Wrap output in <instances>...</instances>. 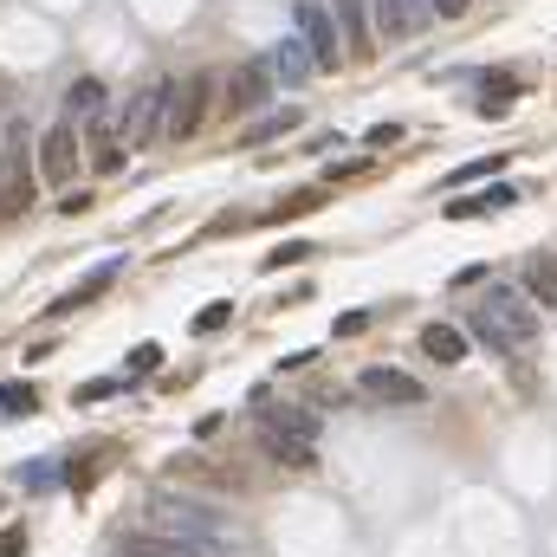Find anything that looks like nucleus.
<instances>
[{"instance_id":"1","label":"nucleus","mask_w":557,"mask_h":557,"mask_svg":"<svg viewBox=\"0 0 557 557\" xmlns=\"http://www.w3.org/2000/svg\"><path fill=\"white\" fill-rule=\"evenodd\" d=\"M473 337H480L486 350H499V357H519V350H532L538 318H532V298H525V285H493V292L480 298V311H473Z\"/></svg>"},{"instance_id":"2","label":"nucleus","mask_w":557,"mask_h":557,"mask_svg":"<svg viewBox=\"0 0 557 557\" xmlns=\"http://www.w3.org/2000/svg\"><path fill=\"white\" fill-rule=\"evenodd\" d=\"M149 519L162 525V532H182V538H195V545H214L221 538V512L214 506H201V499H188V493H162V486H149Z\"/></svg>"},{"instance_id":"3","label":"nucleus","mask_w":557,"mask_h":557,"mask_svg":"<svg viewBox=\"0 0 557 557\" xmlns=\"http://www.w3.org/2000/svg\"><path fill=\"white\" fill-rule=\"evenodd\" d=\"M298 39L311 46V59H318V72H337V65H350L344 59V33H337V13H331V0H298Z\"/></svg>"},{"instance_id":"4","label":"nucleus","mask_w":557,"mask_h":557,"mask_svg":"<svg viewBox=\"0 0 557 557\" xmlns=\"http://www.w3.org/2000/svg\"><path fill=\"white\" fill-rule=\"evenodd\" d=\"M169 98H175V85H137V91H130V104L117 111V143L137 149V143L156 137V130H162V111H169Z\"/></svg>"},{"instance_id":"5","label":"nucleus","mask_w":557,"mask_h":557,"mask_svg":"<svg viewBox=\"0 0 557 557\" xmlns=\"http://www.w3.org/2000/svg\"><path fill=\"white\" fill-rule=\"evenodd\" d=\"M208 104H214V72H188L182 85H175V98H169V137L175 143L195 137V130L208 124Z\"/></svg>"},{"instance_id":"6","label":"nucleus","mask_w":557,"mask_h":557,"mask_svg":"<svg viewBox=\"0 0 557 557\" xmlns=\"http://www.w3.org/2000/svg\"><path fill=\"white\" fill-rule=\"evenodd\" d=\"M33 169H39V182H46V188H65V182H72V175H78V130H72V124L39 130Z\"/></svg>"},{"instance_id":"7","label":"nucleus","mask_w":557,"mask_h":557,"mask_svg":"<svg viewBox=\"0 0 557 557\" xmlns=\"http://www.w3.org/2000/svg\"><path fill=\"white\" fill-rule=\"evenodd\" d=\"M357 389L370 402H383V409H415L428 389H421V376L396 370V363H370V370H357Z\"/></svg>"},{"instance_id":"8","label":"nucleus","mask_w":557,"mask_h":557,"mask_svg":"<svg viewBox=\"0 0 557 557\" xmlns=\"http://www.w3.org/2000/svg\"><path fill=\"white\" fill-rule=\"evenodd\" d=\"M273 85H279V78H273V65H266V59H240L234 72H227V117H253Z\"/></svg>"},{"instance_id":"9","label":"nucleus","mask_w":557,"mask_h":557,"mask_svg":"<svg viewBox=\"0 0 557 557\" xmlns=\"http://www.w3.org/2000/svg\"><path fill=\"white\" fill-rule=\"evenodd\" d=\"M117 557H208V545H195L182 532H149V525H137V532L117 538Z\"/></svg>"},{"instance_id":"10","label":"nucleus","mask_w":557,"mask_h":557,"mask_svg":"<svg viewBox=\"0 0 557 557\" xmlns=\"http://www.w3.org/2000/svg\"><path fill=\"white\" fill-rule=\"evenodd\" d=\"M260 447L279 460V467H292V473L318 467V441H305V434H292V428H273V421H260Z\"/></svg>"},{"instance_id":"11","label":"nucleus","mask_w":557,"mask_h":557,"mask_svg":"<svg viewBox=\"0 0 557 557\" xmlns=\"http://www.w3.org/2000/svg\"><path fill=\"white\" fill-rule=\"evenodd\" d=\"M337 33H344V59H370V7L363 0H331Z\"/></svg>"},{"instance_id":"12","label":"nucleus","mask_w":557,"mask_h":557,"mask_svg":"<svg viewBox=\"0 0 557 557\" xmlns=\"http://www.w3.org/2000/svg\"><path fill=\"white\" fill-rule=\"evenodd\" d=\"M33 208V162L13 149L7 156V182H0V214H26Z\"/></svg>"},{"instance_id":"13","label":"nucleus","mask_w":557,"mask_h":557,"mask_svg":"<svg viewBox=\"0 0 557 557\" xmlns=\"http://www.w3.org/2000/svg\"><path fill=\"white\" fill-rule=\"evenodd\" d=\"M266 65H273V78H279V85H305V78L318 72V59H311V46H305V39H285V46H273V59H266Z\"/></svg>"},{"instance_id":"14","label":"nucleus","mask_w":557,"mask_h":557,"mask_svg":"<svg viewBox=\"0 0 557 557\" xmlns=\"http://www.w3.org/2000/svg\"><path fill=\"white\" fill-rule=\"evenodd\" d=\"M65 111L85 117V124H104V111H111V91H104V78H72V91H65Z\"/></svg>"},{"instance_id":"15","label":"nucleus","mask_w":557,"mask_h":557,"mask_svg":"<svg viewBox=\"0 0 557 557\" xmlns=\"http://www.w3.org/2000/svg\"><path fill=\"white\" fill-rule=\"evenodd\" d=\"M117 266H124V260H111V266H98V273H91V279H78V285H72V292H65V298H59V305H52V311H46V318H65V311H78V305H91V298H98V292H111V279H117Z\"/></svg>"},{"instance_id":"16","label":"nucleus","mask_w":557,"mask_h":557,"mask_svg":"<svg viewBox=\"0 0 557 557\" xmlns=\"http://www.w3.org/2000/svg\"><path fill=\"white\" fill-rule=\"evenodd\" d=\"M512 98H519V78H512V72H486V91H480L473 111H480V117H506Z\"/></svg>"},{"instance_id":"17","label":"nucleus","mask_w":557,"mask_h":557,"mask_svg":"<svg viewBox=\"0 0 557 557\" xmlns=\"http://www.w3.org/2000/svg\"><path fill=\"white\" fill-rule=\"evenodd\" d=\"M421 350H428L434 363H460L467 357V337H460L454 324H428V331H421Z\"/></svg>"},{"instance_id":"18","label":"nucleus","mask_w":557,"mask_h":557,"mask_svg":"<svg viewBox=\"0 0 557 557\" xmlns=\"http://www.w3.org/2000/svg\"><path fill=\"white\" fill-rule=\"evenodd\" d=\"M421 7H428V0H383V33L389 39H409L421 26Z\"/></svg>"},{"instance_id":"19","label":"nucleus","mask_w":557,"mask_h":557,"mask_svg":"<svg viewBox=\"0 0 557 557\" xmlns=\"http://www.w3.org/2000/svg\"><path fill=\"white\" fill-rule=\"evenodd\" d=\"M525 298H538L545 311H557V266H551V260L525 266Z\"/></svg>"},{"instance_id":"20","label":"nucleus","mask_w":557,"mask_h":557,"mask_svg":"<svg viewBox=\"0 0 557 557\" xmlns=\"http://www.w3.org/2000/svg\"><path fill=\"white\" fill-rule=\"evenodd\" d=\"M0 415H39V389L33 383H0Z\"/></svg>"},{"instance_id":"21","label":"nucleus","mask_w":557,"mask_h":557,"mask_svg":"<svg viewBox=\"0 0 557 557\" xmlns=\"http://www.w3.org/2000/svg\"><path fill=\"white\" fill-rule=\"evenodd\" d=\"M124 162H130V149L111 137V124H104V130H98V156H91V169H98V175H124Z\"/></svg>"},{"instance_id":"22","label":"nucleus","mask_w":557,"mask_h":557,"mask_svg":"<svg viewBox=\"0 0 557 557\" xmlns=\"http://www.w3.org/2000/svg\"><path fill=\"white\" fill-rule=\"evenodd\" d=\"M227 318H234V305H227V298H214V305H201V311H195V318H188V324H195V337H208V331H221Z\"/></svg>"},{"instance_id":"23","label":"nucleus","mask_w":557,"mask_h":557,"mask_svg":"<svg viewBox=\"0 0 557 557\" xmlns=\"http://www.w3.org/2000/svg\"><path fill=\"white\" fill-rule=\"evenodd\" d=\"M285 130H298V111H279V117H266V124H253L247 143H273V137H285Z\"/></svg>"},{"instance_id":"24","label":"nucleus","mask_w":557,"mask_h":557,"mask_svg":"<svg viewBox=\"0 0 557 557\" xmlns=\"http://www.w3.org/2000/svg\"><path fill=\"white\" fill-rule=\"evenodd\" d=\"M506 162H512V156H480V162H467L460 175H447V182H454V188H460V182H486V175H499Z\"/></svg>"},{"instance_id":"25","label":"nucleus","mask_w":557,"mask_h":557,"mask_svg":"<svg viewBox=\"0 0 557 557\" xmlns=\"http://www.w3.org/2000/svg\"><path fill=\"white\" fill-rule=\"evenodd\" d=\"M156 363H162V344H130L124 370H130V376H143V370H156Z\"/></svg>"},{"instance_id":"26","label":"nucleus","mask_w":557,"mask_h":557,"mask_svg":"<svg viewBox=\"0 0 557 557\" xmlns=\"http://www.w3.org/2000/svg\"><path fill=\"white\" fill-rule=\"evenodd\" d=\"M480 214H486L480 195H454V201H447V221H480Z\"/></svg>"},{"instance_id":"27","label":"nucleus","mask_w":557,"mask_h":557,"mask_svg":"<svg viewBox=\"0 0 557 557\" xmlns=\"http://www.w3.org/2000/svg\"><path fill=\"white\" fill-rule=\"evenodd\" d=\"M117 376H91V383H78V402H104V396H117Z\"/></svg>"},{"instance_id":"28","label":"nucleus","mask_w":557,"mask_h":557,"mask_svg":"<svg viewBox=\"0 0 557 557\" xmlns=\"http://www.w3.org/2000/svg\"><path fill=\"white\" fill-rule=\"evenodd\" d=\"M298 260H311V240H285L279 253H266V266H298Z\"/></svg>"},{"instance_id":"29","label":"nucleus","mask_w":557,"mask_h":557,"mask_svg":"<svg viewBox=\"0 0 557 557\" xmlns=\"http://www.w3.org/2000/svg\"><path fill=\"white\" fill-rule=\"evenodd\" d=\"M480 201H486V214H493V208H512V201H519V188H512V182H493Z\"/></svg>"},{"instance_id":"30","label":"nucleus","mask_w":557,"mask_h":557,"mask_svg":"<svg viewBox=\"0 0 557 557\" xmlns=\"http://www.w3.org/2000/svg\"><path fill=\"white\" fill-rule=\"evenodd\" d=\"M363 324H370V311H344V318H337V337H357Z\"/></svg>"},{"instance_id":"31","label":"nucleus","mask_w":557,"mask_h":557,"mask_svg":"<svg viewBox=\"0 0 557 557\" xmlns=\"http://www.w3.org/2000/svg\"><path fill=\"white\" fill-rule=\"evenodd\" d=\"M26 486H33V493H46V486H52V467H46V460H33V467H26Z\"/></svg>"},{"instance_id":"32","label":"nucleus","mask_w":557,"mask_h":557,"mask_svg":"<svg viewBox=\"0 0 557 557\" xmlns=\"http://www.w3.org/2000/svg\"><path fill=\"white\" fill-rule=\"evenodd\" d=\"M428 7H434V13H441V20H460V13H467V7H473V0H428Z\"/></svg>"},{"instance_id":"33","label":"nucleus","mask_w":557,"mask_h":557,"mask_svg":"<svg viewBox=\"0 0 557 557\" xmlns=\"http://www.w3.org/2000/svg\"><path fill=\"white\" fill-rule=\"evenodd\" d=\"M20 551H26V538H20V532H7V538H0V557H20Z\"/></svg>"}]
</instances>
